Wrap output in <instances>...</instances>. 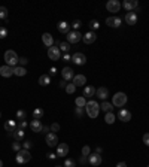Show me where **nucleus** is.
Listing matches in <instances>:
<instances>
[{
	"label": "nucleus",
	"instance_id": "1",
	"mask_svg": "<svg viewBox=\"0 0 149 167\" xmlns=\"http://www.w3.org/2000/svg\"><path fill=\"white\" fill-rule=\"evenodd\" d=\"M85 112L90 118H97L98 114H100V106H98V103L96 100H90V102H86Z\"/></svg>",
	"mask_w": 149,
	"mask_h": 167
},
{
	"label": "nucleus",
	"instance_id": "2",
	"mask_svg": "<svg viewBox=\"0 0 149 167\" xmlns=\"http://www.w3.org/2000/svg\"><path fill=\"white\" fill-rule=\"evenodd\" d=\"M5 61H6V66L17 67V64L19 63V57L17 55V52L14 51V49H8L5 52Z\"/></svg>",
	"mask_w": 149,
	"mask_h": 167
},
{
	"label": "nucleus",
	"instance_id": "3",
	"mask_svg": "<svg viewBox=\"0 0 149 167\" xmlns=\"http://www.w3.org/2000/svg\"><path fill=\"white\" fill-rule=\"evenodd\" d=\"M127 103V94L125 92H116L113 97H112V104L116 106V108H121L122 109V106Z\"/></svg>",
	"mask_w": 149,
	"mask_h": 167
},
{
	"label": "nucleus",
	"instance_id": "4",
	"mask_svg": "<svg viewBox=\"0 0 149 167\" xmlns=\"http://www.w3.org/2000/svg\"><path fill=\"white\" fill-rule=\"evenodd\" d=\"M18 164H25L31 160V154L29 152V149H21L19 152H17V157H15Z\"/></svg>",
	"mask_w": 149,
	"mask_h": 167
},
{
	"label": "nucleus",
	"instance_id": "5",
	"mask_svg": "<svg viewBox=\"0 0 149 167\" xmlns=\"http://www.w3.org/2000/svg\"><path fill=\"white\" fill-rule=\"evenodd\" d=\"M48 57H49V60H52V61L60 60V57H61L60 48H58V46H51V48H48Z\"/></svg>",
	"mask_w": 149,
	"mask_h": 167
},
{
	"label": "nucleus",
	"instance_id": "6",
	"mask_svg": "<svg viewBox=\"0 0 149 167\" xmlns=\"http://www.w3.org/2000/svg\"><path fill=\"white\" fill-rule=\"evenodd\" d=\"M72 61H73L76 66H84L86 63V57L82 54V52H74L72 55Z\"/></svg>",
	"mask_w": 149,
	"mask_h": 167
},
{
	"label": "nucleus",
	"instance_id": "7",
	"mask_svg": "<svg viewBox=\"0 0 149 167\" xmlns=\"http://www.w3.org/2000/svg\"><path fill=\"white\" fill-rule=\"evenodd\" d=\"M121 6H122L125 11H128V12H134V9H137V8H139V2H137V0H125Z\"/></svg>",
	"mask_w": 149,
	"mask_h": 167
},
{
	"label": "nucleus",
	"instance_id": "8",
	"mask_svg": "<svg viewBox=\"0 0 149 167\" xmlns=\"http://www.w3.org/2000/svg\"><path fill=\"white\" fill-rule=\"evenodd\" d=\"M102 161H103V160H102V155H100V154H90V155H88V163H90L92 167H98L102 164Z\"/></svg>",
	"mask_w": 149,
	"mask_h": 167
},
{
	"label": "nucleus",
	"instance_id": "9",
	"mask_svg": "<svg viewBox=\"0 0 149 167\" xmlns=\"http://www.w3.org/2000/svg\"><path fill=\"white\" fill-rule=\"evenodd\" d=\"M45 142H46V145L48 146H57L58 145V137H57V134L55 133H48L45 136Z\"/></svg>",
	"mask_w": 149,
	"mask_h": 167
},
{
	"label": "nucleus",
	"instance_id": "10",
	"mask_svg": "<svg viewBox=\"0 0 149 167\" xmlns=\"http://www.w3.org/2000/svg\"><path fill=\"white\" fill-rule=\"evenodd\" d=\"M106 9L109 12H119L121 2H118V0H109V2L106 3Z\"/></svg>",
	"mask_w": 149,
	"mask_h": 167
},
{
	"label": "nucleus",
	"instance_id": "11",
	"mask_svg": "<svg viewBox=\"0 0 149 167\" xmlns=\"http://www.w3.org/2000/svg\"><path fill=\"white\" fill-rule=\"evenodd\" d=\"M79 41H82V35H80L79 31L73 30V31H70L69 35H67V42L69 43H78Z\"/></svg>",
	"mask_w": 149,
	"mask_h": 167
},
{
	"label": "nucleus",
	"instance_id": "12",
	"mask_svg": "<svg viewBox=\"0 0 149 167\" xmlns=\"http://www.w3.org/2000/svg\"><path fill=\"white\" fill-rule=\"evenodd\" d=\"M106 24H108L109 27L118 29L121 24H122V21H121V18H119V17H109V18H106Z\"/></svg>",
	"mask_w": 149,
	"mask_h": 167
},
{
	"label": "nucleus",
	"instance_id": "13",
	"mask_svg": "<svg viewBox=\"0 0 149 167\" xmlns=\"http://www.w3.org/2000/svg\"><path fill=\"white\" fill-rule=\"evenodd\" d=\"M67 154H69V145L58 143L57 145V157H66Z\"/></svg>",
	"mask_w": 149,
	"mask_h": 167
},
{
	"label": "nucleus",
	"instance_id": "14",
	"mask_svg": "<svg viewBox=\"0 0 149 167\" xmlns=\"http://www.w3.org/2000/svg\"><path fill=\"white\" fill-rule=\"evenodd\" d=\"M96 39H97V35H96L94 31H86L85 35L82 36V41L85 42L86 45H90V43H94V42H96Z\"/></svg>",
	"mask_w": 149,
	"mask_h": 167
},
{
	"label": "nucleus",
	"instance_id": "15",
	"mask_svg": "<svg viewBox=\"0 0 149 167\" xmlns=\"http://www.w3.org/2000/svg\"><path fill=\"white\" fill-rule=\"evenodd\" d=\"M118 118H119L122 122H128L130 120H131V112L127 109H119V112H118Z\"/></svg>",
	"mask_w": 149,
	"mask_h": 167
},
{
	"label": "nucleus",
	"instance_id": "16",
	"mask_svg": "<svg viewBox=\"0 0 149 167\" xmlns=\"http://www.w3.org/2000/svg\"><path fill=\"white\" fill-rule=\"evenodd\" d=\"M12 75H14V67H11V66H2V67H0V76L11 78Z\"/></svg>",
	"mask_w": 149,
	"mask_h": 167
},
{
	"label": "nucleus",
	"instance_id": "17",
	"mask_svg": "<svg viewBox=\"0 0 149 167\" xmlns=\"http://www.w3.org/2000/svg\"><path fill=\"white\" fill-rule=\"evenodd\" d=\"M30 128H31V131H35V133H42L43 125H42L40 120H33V121L30 122Z\"/></svg>",
	"mask_w": 149,
	"mask_h": 167
},
{
	"label": "nucleus",
	"instance_id": "18",
	"mask_svg": "<svg viewBox=\"0 0 149 167\" xmlns=\"http://www.w3.org/2000/svg\"><path fill=\"white\" fill-rule=\"evenodd\" d=\"M17 128H18V124H17L15 120H8V121L5 122V130H6V131L14 133Z\"/></svg>",
	"mask_w": 149,
	"mask_h": 167
},
{
	"label": "nucleus",
	"instance_id": "19",
	"mask_svg": "<svg viewBox=\"0 0 149 167\" xmlns=\"http://www.w3.org/2000/svg\"><path fill=\"white\" fill-rule=\"evenodd\" d=\"M125 23L128 25H134V24L137 23V14L136 12H128L125 15Z\"/></svg>",
	"mask_w": 149,
	"mask_h": 167
},
{
	"label": "nucleus",
	"instance_id": "20",
	"mask_svg": "<svg viewBox=\"0 0 149 167\" xmlns=\"http://www.w3.org/2000/svg\"><path fill=\"white\" fill-rule=\"evenodd\" d=\"M96 94L98 96V98H102V100L106 102V98H108V96H109V90H108L106 86H100V88L96 90Z\"/></svg>",
	"mask_w": 149,
	"mask_h": 167
},
{
	"label": "nucleus",
	"instance_id": "21",
	"mask_svg": "<svg viewBox=\"0 0 149 167\" xmlns=\"http://www.w3.org/2000/svg\"><path fill=\"white\" fill-rule=\"evenodd\" d=\"M58 31L63 33V35H69L70 33V24L66 21H60L58 23Z\"/></svg>",
	"mask_w": 149,
	"mask_h": 167
},
{
	"label": "nucleus",
	"instance_id": "22",
	"mask_svg": "<svg viewBox=\"0 0 149 167\" xmlns=\"http://www.w3.org/2000/svg\"><path fill=\"white\" fill-rule=\"evenodd\" d=\"M61 75H63V79L64 81H70V79H73V70L70 69V67H63V70H61Z\"/></svg>",
	"mask_w": 149,
	"mask_h": 167
},
{
	"label": "nucleus",
	"instance_id": "23",
	"mask_svg": "<svg viewBox=\"0 0 149 167\" xmlns=\"http://www.w3.org/2000/svg\"><path fill=\"white\" fill-rule=\"evenodd\" d=\"M42 41H43V43H45L48 48L54 46V37H52L51 33H43V35H42Z\"/></svg>",
	"mask_w": 149,
	"mask_h": 167
},
{
	"label": "nucleus",
	"instance_id": "24",
	"mask_svg": "<svg viewBox=\"0 0 149 167\" xmlns=\"http://www.w3.org/2000/svg\"><path fill=\"white\" fill-rule=\"evenodd\" d=\"M73 84L76 86H84L86 84V78L84 75H74L73 76Z\"/></svg>",
	"mask_w": 149,
	"mask_h": 167
},
{
	"label": "nucleus",
	"instance_id": "25",
	"mask_svg": "<svg viewBox=\"0 0 149 167\" xmlns=\"http://www.w3.org/2000/svg\"><path fill=\"white\" fill-rule=\"evenodd\" d=\"M12 136H14V139H15L17 142H21V140H24V136H25V133H24L23 128H17L15 131L12 133Z\"/></svg>",
	"mask_w": 149,
	"mask_h": 167
},
{
	"label": "nucleus",
	"instance_id": "26",
	"mask_svg": "<svg viewBox=\"0 0 149 167\" xmlns=\"http://www.w3.org/2000/svg\"><path fill=\"white\" fill-rule=\"evenodd\" d=\"M96 86H92V85H88L84 88V97H92V96H96Z\"/></svg>",
	"mask_w": 149,
	"mask_h": 167
},
{
	"label": "nucleus",
	"instance_id": "27",
	"mask_svg": "<svg viewBox=\"0 0 149 167\" xmlns=\"http://www.w3.org/2000/svg\"><path fill=\"white\" fill-rule=\"evenodd\" d=\"M39 84L42 86H46L51 84V76L49 75H40L39 76Z\"/></svg>",
	"mask_w": 149,
	"mask_h": 167
},
{
	"label": "nucleus",
	"instance_id": "28",
	"mask_svg": "<svg viewBox=\"0 0 149 167\" xmlns=\"http://www.w3.org/2000/svg\"><path fill=\"white\" fill-rule=\"evenodd\" d=\"M14 75L15 76H25L27 75V70L23 66H18V67H14Z\"/></svg>",
	"mask_w": 149,
	"mask_h": 167
},
{
	"label": "nucleus",
	"instance_id": "29",
	"mask_svg": "<svg viewBox=\"0 0 149 167\" xmlns=\"http://www.w3.org/2000/svg\"><path fill=\"white\" fill-rule=\"evenodd\" d=\"M100 109L104 110V112L108 114V112H112V109H113V104L109 103V102H103V103L100 104Z\"/></svg>",
	"mask_w": 149,
	"mask_h": 167
},
{
	"label": "nucleus",
	"instance_id": "30",
	"mask_svg": "<svg viewBox=\"0 0 149 167\" xmlns=\"http://www.w3.org/2000/svg\"><path fill=\"white\" fill-rule=\"evenodd\" d=\"M74 103H76V106H78V108H85V106H86V98L84 97V96H80V97H76Z\"/></svg>",
	"mask_w": 149,
	"mask_h": 167
},
{
	"label": "nucleus",
	"instance_id": "31",
	"mask_svg": "<svg viewBox=\"0 0 149 167\" xmlns=\"http://www.w3.org/2000/svg\"><path fill=\"white\" fill-rule=\"evenodd\" d=\"M43 114H45V112H43L42 108H36V109L33 110V120H40V118L43 116Z\"/></svg>",
	"mask_w": 149,
	"mask_h": 167
},
{
	"label": "nucleus",
	"instance_id": "32",
	"mask_svg": "<svg viewBox=\"0 0 149 167\" xmlns=\"http://www.w3.org/2000/svg\"><path fill=\"white\" fill-rule=\"evenodd\" d=\"M58 48H60V51H63V52H67L70 51V43L69 42H61V43H58Z\"/></svg>",
	"mask_w": 149,
	"mask_h": 167
},
{
	"label": "nucleus",
	"instance_id": "33",
	"mask_svg": "<svg viewBox=\"0 0 149 167\" xmlns=\"http://www.w3.org/2000/svg\"><path fill=\"white\" fill-rule=\"evenodd\" d=\"M115 120H116V116H115L112 112H108V114H106V116H104V121H106V124H113Z\"/></svg>",
	"mask_w": 149,
	"mask_h": 167
},
{
	"label": "nucleus",
	"instance_id": "34",
	"mask_svg": "<svg viewBox=\"0 0 149 167\" xmlns=\"http://www.w3.org/2000/svg\"><path fill=\"white\" fill-rule=\"evenodd\" d=\"M25 118H27V112L23 110V109L18 110V112H17V120H18V121H24Z\"/></svg>",
	"mask_w": 149,
	"mask_h": 167
},
{
	"label": "nucleus",
	"instance_id": "35",
	"mask_svg": "<svg viewBox=\"0 0 149 167\" xmlns=\"http://www.w3.org/2000/svg\"><path fill=\"white\" fill-rule=\"evenodd\" d=\"M74 114H76V116L78 118H82V116L85 115V108H74Z\"/></svg>",
	"mask_w": 149,
	"mask_h": 167
},
{
	"label": "nucleus",
	"instance_id": "36",
	"mask_svg": "<svg viewBox=\"0 0 149 167\" xmlns=\"http://www.w3.org/2000/svg\"><path fill=\"white\" fill-rule=\"evenodd\" d=\"M88 27H90L92 31H94V30H98V27H100V23H98V21H96V19H92V21H90Z\"/></svg>",
	"mask_w": 149,
	"mask_h": 167
},
{
	"label": "nucleus",
	"instance_id": "37",
	"mask_svg": "<svg viewBox=\"0 0 149 167\" xmlns=\"http://www.w3.org/2000/svg\"><path fill=\"white\" fill-rule=\"evenodd\" d=\"M8 18V9L5 6H0V19H6Z\"/></svg>",
	"mask_w": 149,
	"mask_h": 167
},
{
	"label": "nucleus",
	"instance_id": "38",
	"mask_svg": "<svg viewBox=\"0 0 149 167\" xmlns=\"http://www.w3.org/2000/svg\"><path fill=\"white\" fill-rule=\"evenodd\" d=\"M74 91H76V85H74V84H67V86H66V92H67V94H73Z\"/></svg>",
	"mask_w": 149,
	"mask_h": 167
},
{
	"label": "nucleus",
	"instance_id": "39",
	"mask_svg": "<svg viewBox=\"0 0 149 167\" xmlns=\"http://www.w3.org/2000/svg\"><path fill=\"white\" fill-rule=\"evenodd\" d=\"M12 149L15 151V152H19V151L23 149V145L19 143V142H17V140H15V142L12 143Z\"/></svg>",
	"mask_w": 149,
	"mask_h": 167
},
{
	"label": "nucleus",
	"instance_id": "40",
	"mask_svg": "<svg viewBox=\"0 0 149 167\" xmlns=\"http://www.w3.org/2000/svg\"><path fill=\"white\" fill-rule=\"evenodd\" d=\"M64 167H76V163H74V160H72V158H67V160L64 161Z\"/></svg>",
	"mask_w": 149,
	"mask_h": 167
},
{
	"label": "nucleus",
	"instance_id": "41",
	"mask_svg": "<svg viewBox=\"0 0 149 167\" xmlns=\"http://www.w3.org/2000/svg\"><path fill=\"white\" fill-rule=\"evenodd\" d=\"M80 25H82V23H80V19H74L73 23L70 24V27H73V29L76 30V31H78V29H79Z\"/></svg>",
	"mask_w": 149,
	"mask_h": 167
},
{
	"label": "nucleus",
	"instance_id": "42",
	"mask_svg": "<svg viewBox=\"0 0 149 167\" xmlns=\"http://www.w3.org/2000/svg\"><path fill=\"white\" fill-rule=\"evenodd\" d=\"M6 35H8V30L5 27H0V39H5Z\"/></svg>",
	"mask_w": 149,
	"mask_h": 167
},
{
	"label": "nucleus",
	"instance_id": "43",
	"mask_svg": "<svg viewBox=\"0 0 149 167\" xmlns=\"http://www.w3.org/2000/svg\"><path fill=\"white\" fill-rule=\"evenodd\" d=\"M90 152H91V149H90V146H84V148H82V155H84V157L90 155Z\"/></svg>",
	"mask_w": 149,
	"mask_h": 167
},
{
	"label": "nucleus",
	"instance_id": "44",
	"mask_svg": "<svg viewBox=\"0 0 149 167\" xmlns=\"http://www.w3.org/2000/svg\"><path fill=\"white\" fill-rule=\"evenodd\" d=\"M31 146H33V143H31L30 140H25V142L23 143V149H30Z\"/></svg>",
	"mask_w": 149,
	"mask_h": 167
},
{
	"label": "nucleus",
	"instance_id": "45",
	"mask_svg": "<svg viewBox=\"0 0 149 167\" xmlns=\"http://www.w3.org/2000/svg\"><path fill=\"white\" fill-rule=\"evenodd\" d=\"M49 128H51V131H58V130H60V124H58V122H54Z\"/></svg>",
	"mask_w": 149,
	"mask_h": 167
},
{
	"label": "nucleus",
	"instance_id": "46",
	"mask_svg": "<svg viewBox=\"0 0 149 167\" xmlns=\"http://www.w3.org/2000/svg\"><path fill=\"white\" fill-rule=\"evenodd\" d=\"M143 143L146 146H149V133H145L143 134Z\"/></svg>",
	"mask_w": 149,
	"mask_h": 167
},
{
	"label": "nucleus",
	"instance_id": "47",
	"mask_svg": "<svg viewBox=\"0 0 149 167\" xmlns=\"http://www.w3.org/2000/svg\"><path fill=\"white\" fill-rule=\"evenodd\" d=\"M27 125H29V124H27V121H25V120H24V121H19V122H18V128H23V130H24V128H25Z\"/></svg>",
	"mask_w": 149,
	"mask_h": 167
},
{
	"label": "nucleus",
	"instance_id": "48",
	"mask_svg": "<svg viewBox=\"0 0 149 167\" xmlns=\"http://www.w3.org/2000/svg\"><path fill=\"white\" fill-rule=\"evenodd\" d=\"M29 63V60H27V57H23V58H19V64H21V66H25V64Z\"/></svg>",
	"mask_w": 149,
	"mask_h": 167
},
{
	"label": "nucleus",
	"instance_id": "49",
	"mask_svg": "<svg viewBox=\"0 0 149 167\" xmlns=\"http://www.w3.org/2000/svg\"><path fill=\"white\" fill-rule=\"evenodd\" d=\"M46 158H48V160H55V158H57V154L49 152V154H46Z\"/></svg>",
	"mask_w": 149,
	"mask_h": 167
},
{
	"label": "nucleus",
	"instance_id": "50",
	"mask_svg": "<svg viewBox=\"0 0 149 167\" xmlns=\"http://www.w3.org/2000/svg\"><path fill=\"white\" fill-rule=\"evenodd\" d=\"M63 60H64V61H72V55H70V54H64Z\"/></svg>",
	"mask_w": 149,
	"mask_h": 167
},
{
	"label": "nucleus",
	"instance_id": "51",
	"mask_svg": "<svg viewBox=\"0 0 149 167\" xmlns=\"http://www.w3.org/2000/svg\"><path fill=\"white\" fill-rule=\"evenodd\" d=\"M49 73H51V76H54L55 73H57V69H55V67H51V70H49Z\"/></svg>",
	"mask_w": 149,
	"mask_h": 167
},
{
	"label": "nucleus",
	"instance_id": "52",
	"mask_svg": "<svg viewBox=\"0 0 149 167\" xmlns=\"http://www.w3.org/2000/svg\"><path fill=\"white\" fill-rule=\"evenodd\" d=\"M66 86H67L66 81H61V82H60V88H64V90H66Z\"/></svg>",
	"mask_w": 149,
	"mask_h": 167
},
{
	"label": "nucleus",
	"instance_id": "53",
	"mask_svg": "<svg viewBox=\"0 0 149 167\" xmlns=\"http://www.w3.org/2000/svg\"><path fill=\"white\" fill-rule=\"evenodd\" d=\"M116 167H127V164L124 161H121V163H118V164H116Z\"/></svg>",
	"mask_w": 149,
	"mask_h": 167
},
{
	"label": "nucleus",
	"instance_id": "54",
	"mask_svg": "<svg viewBox=\"0 0 149 167\" xmlns=\"http://www.w3.org/2000/svg\"><path fill=\"white\" fill-rule=\"evenodd\" d=\"M49 130H51L49 127H43V130H42V133H46V134H48V131H49Z\"/></svg>",
	"mask_w": 149,
	"mask_h": 167
},
{
	"label": "nucleus",
	"instance_id": "55",
	"mask_svg": "<svg viewBox=\"0 0 149 167\" xmlns=\"http://www.w3.org/2000/svg\"><path fill=\"white\" fill-rule=\"evenodd\" d=\"M102 152H103V149H102V148H96V154H102Z\"/></svg>",
	"mask_w": 149,
	"mask_h": 167
},
{
	"label": "nucleus",
	"instance_id": "56",
	"mask_svg": "<svg viewBox=\"0 0 149 167\" xmlns=\"http://www.w3.org/2000/svg\"><path fill=\"white\" fill-rule=\"evenodd\" d=\"M0 167H3V161L2 160H0Z\"/></svg>",
	"mask_w": 149,
	"mask_h": 167
},
{
	"label": "nucleus",
	"instance_id": "57",
	"mask_svg": "<svg viewBox=\"0 0 149 167\" xmlns=\"http://www.w3.org/2000/svg\"><path fill=\"white\" fill-rule=\"evenodd\" d=\"M55 167H64V166H55Z\"/></svg>",
	"mask_w": 149,
	"mask_h": 167
},
{
	"label": "nucleus",
	"instance_id": "58",
	"mask_svg": "<svg viewBox=\"0 0 149 167\" xmlns=\"http://www.w3.org/2000/svg\"><path fill=\"white\" fill-rule=\"evenodd\" d=\"M0 116H2V114H0Z\"/></svg>",
	"mask_w": 149,
	"mask_h": 167
},
{
	"label": "nucleus",
	"instance_id": "59",
	"mask_svg": "<svg viewBox=\"0 0 149 167\" xmlns=\"http://www.w3.org/2000/svg\"><path fill=\"white\" fill-rule=\"evenodd\" d=\"M0 27H2V25H0Z\"/></svg>",
	"mask_w": 149,
	"mask_h": 167
},
{
	"label": "nucleus",
	"instance_id": "60",
	"mask_svg": "<svg viewBox=\"0 0 149 167\" xmlns=\"http://www.w3.org/2000/svg\"><path fill=\"white\" fill-rule=\"evenodd\" d=\"M148 167H149V166H148Z\"/></svg>",
	"mask_w": 149,
	"mask_h": 167
}]
</instances>
